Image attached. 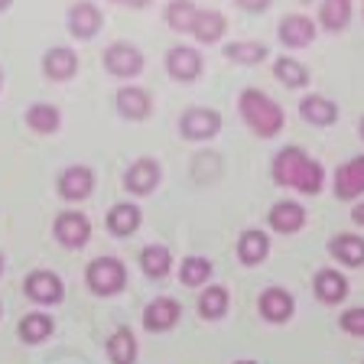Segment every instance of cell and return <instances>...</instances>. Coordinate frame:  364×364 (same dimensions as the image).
Here are the masks:
<instances>
[{
    "mask_svg": "<svg viewBox=\"0 0 364 364\" xmlns=\"http://www.w3.org/2000/svg\"><path fill=\"white\" fill-rule=\"evenodd\" d=\"M166 72L176 82H196L202 72V55L192 46H173L166 53Z\"/></svg>",
    "mask_w": 364,
    "mask_h": 364,
    "instance_id": "obj_11",
    "label": "cell"
},
{
    "mask_svg": "<svg viewBox=\"0 0 364 364\" xmlns=\"http://www.w3.org/2000/svg\"><path fill=\"white\" fill-rule=\"evenodd\" d=\"M228 303H231V296H228L225 287H205L202 296H198V316L215 322L228 312Z\"/></svg>",
    "mask_w": 364,
    "mask_h": 364,
    "instance_id": "obj_29",
    "label": "cell"
},
{
    "mask_svg": "<svg viewBox=\"0 0 364 364\" xmlns=\"http://www.w3.org/2000/svg\"><path fill=\"white\" fill-rule=\"evenodd\" d=\"M273 75L280 78L287 88H303V85L309 82V68H306L303 62L283 55V59H277V65H273Z\"/></svg>",
    "mask_w": 364,
    "mask_h": 364,
    "instance_id": "obj_32",
    "label": "cell"
},
{
    "mask_svg": "<svg viewBox=\"0 0 364 364\" xmlns=\"http://www.w3.org/2000/svg\"><path fill=\"white\" fill-rule=\"evenodd\" d=\"M0 88H4V72H0Z\"/></svg>",
    "mask_w": 364,
    "mask_h": 364,
    "instance_id": "obj_42",
    "label": "cell"
},
{
    "mask_svg": "<svg viewBox=\"0 0 364 364\" xmlns=\"http://www.w3.org/2000/svg\"><path fill=\"white\" fill-rule=\"evenodd\" d=\"M361 140H364V117H361Z\"/></svg>",
    "mask_w": 364,
    "mask_h": 364,
    "instance_id": "obj_41",
    "label": "cell"
},
{
    "mask_svg": "<svg viewBox=\"0 0 364 364\" xmlns=\"http://www.w3.org/2000/svg\"><path fill=\"white\" fill-rule=\"evenodd\" d=\"M0 316H4V306H0Z\"/></svg>",
    "mask_w": 364,
    "mask_h": 364,
    "instance_id": "obj_44",
    "label": "cell"
},
{
    "mask_svg": "<svg viewBox=\"0 0 364 364\" xmlns=\"http://www.w3.org/2000/svg\"><path fill=\"white\" fill-rule=\"evenodd\" d=\"M91 189H95V173H91L88 166H68V169H62V176H59V196L65 198V202H82V198L91 196Z\"/></svg>",
    "mask_w": 364,
    "mask_h": 364,
    "instance_id": "obj_13",
    "label": "cell"
},
{
    "mask_svg": "<svg viewBox=\"0 0 364 364\" xmlns=\"http://www.w3.org/2000/svg\"><path fill=\"white\" fill-rule=\"evenodd\" d=\"M338 326L345 328L348 335H358V338H364V309H348V312H341Z\"/></svg>",
    "mask_w": 364,
    "mask_h": 364,
    "instance_id": "obj_35",
    "label": "cell"
},
{
    "mask_svg": "<svg viewBox=\"0 0 364 364\" xmlns=\"http://www.w3.org/2000/svg\"><path fill=\"white\" fill-rule=\"evenodd\" d=\"M159 179H163L159 163L150 159V156H144V159H136L134 166L124 173V189L134 192V196H150V192L159 186Z\"/></svg>",
    "mask_w": 364,
    "mask_h": 364,
    "instance_id": "obj_8",
    "label": "cell"
},
{
    "mask_svg": "<svg viewBox=\"0 0 364 364\" xmlns=\"http://www.w3.org/2000/svg\"><path fill=\"white\" fill-rule=\"evenodd\" d=\"M225 30H228L225 14H218V10H196V20H192L189 33L198 43H218L225 36Z\"/></svg>",
    "mask_w": 364,
    "mask_h": 364,
    "instance_id": "obj_20",
    "label": "cell"
},
{
    "mask_svg": "<svg viewBox=\"0 0 364 364\" xmlns=\"http://www.w3.org/2000/svg\"><path fill=\"white\" fill-rule=\"evenodd\" d=\"M26 124H30V130H36V134H55L59 124H62V114H59V107L39 101V105H30V111H26Z\"/></svg>",
    "mask_w": 364,
    "mask_h": 364,
    "instance_id": "obj_28",
    "label": "cell"
},
{
    "mask_svg": "<svg viewBox=\"0 0 364 364\" xmlns=\"http://www.w3.org/2000/svg\"><path fill=\"white\" fill-rule=\"evenodd\" d=\"M267 49L264 43H254V39H241V43H228L225 46V55L231 62H241V65H260L267 59Z\"/></svg>",
    "mask_w": 364,
    "mask_h": 364,
    "instance_id": "obj_30",
    "label": "cell"
},
{
    "mask_svg": "<svg viewBox=\"0 0 364 364\" xmlns=\"http://www.w3.org/2000/svg\"><path fill=\"white\" fill-rule=\"evenodd\" d=\"M351 221H355V225H364V202H358L355 208H351Z\"/></svg>",
    "mask_w": 364,
    "mask_h": 364,
    "instance_id": "obj_38",
    "label": "cell"
},
{
    "mask_svg": "<svg viewBox=\"0 0 364 364\" xmlns=\"http://www.w3.org/2000/svg\"><path fill=\"white\" fill-rule=\"evenodd\" d=\"M105 68L114 78H134L144 72V53L130 43H111L105 49Z\"/></svg>",
    "mask_w": 364,
    "mask_h": 364,
    "instance_id": "obj_4",
    "label": "cell"
},
{
    "mask_svg": "<svg viewBox=\"0 0 364 364\" xmlns=\"http://www.w3.org/2000/svg\"><path fill=\"white\" fill-rule=\"evenodd\" d=\"M196 4L192 0H173L166 7V26L176 33H189L192 30V20H196Z\"/></svg>",
    "mask_w": 364,
    "mask_h": 364,
    "instance_id": "obj_33",
    "label": "cell"
},
{
    "mask_svg": "<svg viewBox=\"0 0 364 364\" xmlns=\"http://www.w3.org/2000/svg\"><path fill=\"white\" fill-rule=\"evenodd\" d=\"M208 277H212V260H205V257H186L182 260L179 280L186 283V287H205Z\"/></svg>",
    "mask_w": 364,
    "mask_h": 364,
    "instance_id": "obj_34",
    "label": "cell"
},
{
    "mask_svg": "<svg viewBox=\"0 0 364 364\" xmlns=\"http://www.w3.org/2000/svg\"><path fill=\"white\" fill-rule=\"evenodd\" d=\"M299 114H303V121L312 124V127H328V124H335V117H338V107L328 98H322V95H306V98L299 101Z\"/></svg>",
    "mask_w": 364,
    "mask_h": 364,
    "instance_id": "obj_21",
    "label": "cell"
},
{
    "mask_svg": "<svg viewBox=\"0 0 364 364\" xmlns=\"http://www.w3.org/2000/svg\"><path fill=\"white\" fill-rule=\"evenodd\" d=\"M179 130L186 140H212L221 130V114L212 107H189L179 117Z\"/></svg>",
    "mask_w": 364,
    "mask_h": 364,
    "instance_id": "obj_5",
    "label": "cell"
},
{
    "mask_svg": "<svg viewBox=\"0 0 364 364\" xmlns=\"http://www.w3.org/2000/svg\"><path fill=\"white\" fill-rule=\"evenodd\" d=\"M107 358L111 364H134L136 361V338L130 328H117L107 338Z\"/></svg>",
    "mask_w": 364,
    "mask_h": 364,
    "instance_id": "obj_26",
    "label": "cell"
},
{
    "mask_svg": "<svg viewBox=\"0 0 364 364\" xmlns=\"http://www.w3.org/2000/svg\"><path fill=\"white\" fill-rule=\"evenodd\" d=\"M241 10H247V14H260V10L270 7V0H235Z\"/></svg>",
    "mask_w": 364,
    "mask_h": 364,
    "instance_id": "obj_36",
    "label": "cell"
},
{
    "mask_svg": "<svg viewBox=\"0 0 364 364\" xmlns=\"http://www.w3.org/2000/svg\"><path fill=\"white\" fill-rule=\"evenodd\" d=\"M55 241L62 244V247L75 250V247H85L91 237V221L85 218L82 212H62L59 218H55V228H53Z\"/></svg>",
    "mask_w": 364,
    "mask_h": 364,
    "instance_id": "obj_7",
    "label": "cell"
},
{
    "mask_svg": "<svg viewBox=\"0 0 364 364\" xmlns=\"http://www.w3.org/2000/svg\"><path fill=\"white\" fill-rule=\"evenodd\" d=\"M85 283L91 287V293L98 296H117L127 287V267L117 257H98L91 260L85 270Z\"/></svg>",
    "mask_w": 364,
    "mask_h": 364,
    "instance_id": "obj_3",
    "label": "cell"
},
{
    "mask_svg": "<svg viewBox=\"0 0 364 364\" xmlns=\"http://www.w3.org/2000/svg\"><path fill=\"white\" fill-rule=\"evenodd\" d=\"M257 309H260V316H264L267 322L280 326V322H289V318H293L296 303H293V296H289L287 289L270 287V289H264V293H260Z\"/></svg>",
    "mask_w": 364,
    "mask_h": 364,
    "instance_id": "obj_12",
    "label": "cell"
},
{
    "mask_svg": "<svg viewBox=\"0 0 364 364\" xmlns=\"http://www.w3.org/2000/svg\"><path fill=\"white\" fill-rule=\"evenodd\" d=\"M140 270L150 277V280H163L169 270H173V254L163 244H146L140 250Z\"/></svg>",
    "mask_w": 364,
    "mask_h": 364,
    "instance_id": "obj_25",
    "label": "cell"
},
{
    "mask_svg": "<svg viewBox=\"0 0 364 364\" xmlns=\"http://www.w3.org/2000/svg\"><path fill=\"white\" fill-rule=\"evenodd\" d=\"M318 20H322V26L332 30V33L345 30V26L351 23V0H322Z\"/></svg>",
    "mask_w": 364,
    "mask_h": 364,
    "instance_id": "obj_31",
    "label": "cell"
},
{
    "mask_svg": "<svg viewBox=\"0 0 364 364\" xmlns=\"http://www.w3.org/2000/svg\"><path fill=\"white\" fill-rule=\"evenodd\" d=\"M23 289H26V296L39 306H55V303H62V296H65V287H62V280L53 270H33L30 277L23 280Z\"/></svg>",
    "mask_w": 364,
    "mask_h": 364,
    "instance_id": "obj_6",
    "label": "cell"
},
{
    "mask_svg": "<svg viewBox=\"0 0 364 364\" xmlns=\"http://www.w3.org/2000/svg\"><path fill=\"white\" fill-rule=\"evenodd\" d=\"M114 101H117V111H121L127 121H144V117H150V111H153V98L144 88H136V85L121 88Z\"/></svg>",
    "mask_w": 364,
    "mask_h": 364,
    "instance_id": "obj_17",
    "label": "cell"
},
{
    "mask_svg": "<svg viewBox=\"0 0 364 364\" xmlns=\"http://www.w3.org/2000/svg\"><path fill=\"white\" fill-rule=\"evenodd\" d=\"M364 196V156H355L348 163H341L335 173V198L351 202V198Z\"/></svg>",
    "mask_w": 364,
    "mask_h": 364,
    "instance_id": "obj_10",
    "label": "cell"
},
{
    "mask_svg": "<svg viewBox=\"0 0 364 364\" xmlns=\"http://www.w3.org/2000/svg\"><path fill=\"white\" fill-rule=\"evenodd\" d=\"M280 43L289 46V49H303L316 39V23L303 14H293V16H283L280 20Z\"/></svg>",
    "mask_w": 364,
    "mask_h": 364,
    "instance_id": "obj_16",
    "label": "cell"
},
{
    "mask_svg": "<svg viewBox=\"0 0 364 364\" xmlns=\"http://www.w3.org/2000/svg\"><path fill=\"white\" fill-rule=\"evenodd\" d=\"M270 176L277 186H289V189L303 192V196L322 192V182H326L322 163H316L303 146H283L270 163Z\"/></svg>",
    "mask_w": 364,
    "mask_h": 364,
    "instance_id": "obj_1",
    "label": "cell"
},
{
    "mask_svg": "<svg viewBox=\"0 0 364 364\" xmlns=\"http://www.w3.org/2000/svg\"><path fill=\"white\" fill-rule=\"evenodd\" d=\"M140 221H144V212L130 202H117L111 212H107V228H111V235H117V237L134 235L136 228H140Z\"/></svg>",
    "mask_w": 364,
    "mask_h": 364,
    "instance_id": "obj_24",
    "label": "cell"
},
{
    "mask_svg": "<svg viewBox=\"0 0 364 364\" xmlns=\"http://www.w3.org/2000/svg\"><path fill=\"white\" fill-rule=\"evenodd\" d=\"M114 4H121V7H134V10H144L150 0H114Z\"/></svg>",
    "mask_w": 364,
    "mask_h": 364,
    "instance_id": "obj_37",
    "label": "cell"
},
{
    "mask_svg": "<svg viewBox=\"0 0 364 364\" xmlns=\"http://www.w3.org/2000/svg\"><path fill=\"white\" fill-rule=\"evenodd\" d=\"M78 72V55L65 46H55L43 55V75L49 82H68V78Z\"/></svg>",
    "mask_w": 364,
    "mask_h": 364,
    "instance_id": "obj_15",
    "label": "cell"
},
{
    "mask_svg": "<svg viewBox=\"0 0 364 364\" xmlns=\"http://www.w3.org/2000/svg\"><path fill=\"white\" fill-rule=\"evenodd\" d=\"M10 4H14V0H0V10H7Z\"/></svg>",
    "mask_w": 364,
    "mask_h": 364,
    "instance_id": "obj_39",
    "label": "cell"
},
{
    "mask_svg": "<svg viewBox=\"0 0 364 364\" xmlns=\"http://www.w3.org/2000/svg\"><path fill=\"white\" fill-rule=\"evenodd\" d=\"M235 364H257V361H250V358H244V361H235Z\"/></svg>",
    "mask_w": 364,
    "mask_h": 364,
    "instance_id": "obj_40",
    "label": "cell"
},
{
    "mask_svg": "<svg viewBox=\"0 0 364 364\" xmlns=\"http://www.w3.org/2000/svg\"><path fill=\"white\" fill-rule=\"evenodd\" d=\"M68 33L75 39H91L101 30V10L88 0H78L75 7H68Z\"/></svg>",
    "mask_w": 364,
    "mask_h": 364,
    "instance_id": "obj_14",
    "label": "cell"
},
{
    "mask_svg": "<svg viewBox=\"0 0 364 364\" xmlns=\"http://www.w3.org/2000/svg\"><path fill=\"white\" fill-rule=\"evenodd\" d=\"M312 289H316V296L322 303L338 306L341 299L348 296V280H345L338 270H318L316 280H312Z\"/></svg>",
    "mask_w": 364,
    "mask_h": 364,
    "instance_id": "obj_19",
    "label": "cell"
},
{
    "mask_svg": "<svg viewBox=\"0 0 364 364\" xmlns=\"http://www.w3.org/2000/svg\"><path fill=\"white\" fill-rule=\"evenodd\" d=\"M0 273H4V257H0Z\"/></svg>",
    "mask_w": 364,
    "mask_h": 364,
    "instance_id": "obj_43",
    "label": "cell"
},
{
    "mask_svg": "<svg viewBox=\"0 0 364 364\" xmlns=\"http://www.w3.org/2000/svg\"><path fill=\"white\" fill-rule=\"evenodd\" d=\"M53 316H46V312H26L20 318V338L30 341V345H39L53 335Z\"/></svg>",
    "mask_w": 364,
    "mask_h": 364,
    "instance_id": "obj_27",
    "label": "cell"
},
{
    "mask_svg": "<svg viewBox=\"0 0 364 364\" xmlns=\"http://www.w3.org/2000/svg\"><path fill=\"white\" fill-rule=\"evenodd\" d=\"M328 254L345 267H361L364 264V237L358 235H335L328 241Z\"/></svg>",
    "mask_w": 364,
    "mask_h": 364,
    "instance_id": "obj_23",
    "label": "cell"
},
{
    "mask_svg": "<svg viewBox=\"0 0 364 364\" xmlns=\"http://www.w3.org/2000/svg\"><path fill=\"white\" fill-rule=\"evenodd\" d=\"M267 254H270V237H267L264 231H257V228L244 231L241 241H237V257H241V264L257 267L267 260Z\"/></svg>",
    "mask_w": 364,
    "mask_h": 364,
    "instance_id": "obj_22",
    "label": "cell"
},
{
    "mask_svg": "<svg viewBox=\"0 0 364 364\" xmlns=\"http://www.w3.org/2000/svg\"><path fill=\"white\" fill-rule=\"evenodd\" d=\"M179 316H182V306L176 303L173 296H156L144 309V328L146 332H169L179 322Z\"/></svg>",
    "mask_w": 364,
    "mask_h": 364,
    "instance_id": "obj_9",
    "label": "cell"
},
{
    "mask_svg": "<svg viewBox=\"0 0 364 364\" xmlns=\"http://www.w3.org/2000/svg\"><path fill=\"white\" fill-rule=\"evenodd\" d=\"M306 225V208L299 202H277L270 208V228L277 235H296Z\"/></svg>",
    "mask_w": 364,
    "mask_h": 364,
    "instance_id": "obj_18",
    "label": "cell"
},
{
    "mask_svg": "<svg viewBox=\"0 0 364 364\" xmlns=\"http://www.w3.org/2000/svg\"><path fill=\"white\" fill-rule=\"evenodd\" d=\"M237 107H241V117L257 136H277L287 124V114L270 95H264L260 88H244L241 98H237Z\"/></svg>",
    "mask_w": 364,
    "mask_h": 364,
    "instance_id": "obj_2",
    "label": "cell"
}]
</instances>
